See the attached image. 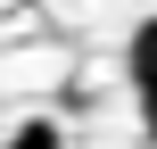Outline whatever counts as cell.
<instances>
[{
	"mask_svg": "<svg viewBox=\"0 0 157 149\" xmlns=\"http://www.w3.org/2000/svg\"><path fill=\"white\" fill-rule=\"evenodd\" d=\"M141 141L157 149V91H141Z\"/></svg>",
	"mask_w": 157,
	"mask_h": 149,
	"instance_id": "obj_3",
	"label": "cell"
},
{
	"mask_svg": "<svg viewBox=\"0 0 157 149\" xmlns=\"http://www.w3.org/2000/svg\"><path fill=\"white\" fill-rule=\"evenodd\" d=\"M124 75H132V91H157V17L132 25V41H124Z\"/></svg>",
	"mask_w": 157,
	"mask_h": 149,
	"instance_id": "obj_1",
	"label": "cell"
},
{
	"mask_svg": "<svg viewBox=\"0 0 157 149\" xmlns=\"http://www.w3.org/2000/svg\"><path fill=\"white\" fill-rule=\"evenodd\" d=\"M8 149H66V133H58L50 116H25V124L8 133Z\"/></svg>",
	"mask_w": 157,
	"mask_h": 149,
	"instance_id": "obj_2",
	"label": "cell"
}]
</instances>
